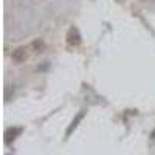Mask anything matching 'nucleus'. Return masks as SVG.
Listing matches in <instances>:
<instances>
[{
  "label": "nucleus",
  "mask_w": 155,
  "mask_h": 155,
  "mask_svg": "<svg viewBox=\"0 0 155 155\" xmlns=\"http://www.w3.org/2000/svg\"><path fill=\"white\" fill-rule=\"evenodd\" d=\"M11 58H12V61H16V62H22V61H25V59H27V48H25V47H19V48H16L14 51H12Z\"/></svg>",
  "instance_id": "obj_1"
},
{
  "label": "nucleus",
  "mask_w": 155,
  "mask_h": 155,
  "mask_svg": "<svg viewBox=\"0 0 155 155\" xmlns=\"http://www.w3.org/2000/svg\"><path fill=\"white\" fill-rule=\"evenodd\" d=\"M82 116H84V113H79V115H78V118H76V120L73 121V124L70 126V129H68V132H67V135H70V134H71V130H73V129H74V127L78 126V123H79V121L82 120Z\"/></svg>",
  "instance_id": "obj_2"
}]
</instances>
